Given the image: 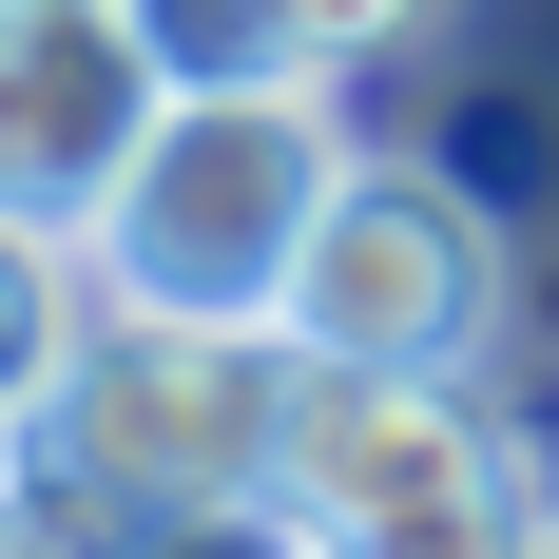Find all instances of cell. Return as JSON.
<instances>
[{
	"label": "cell",
	"instance_id": "1",
	"mask_svg": "<svg viewBox=\"0 0 559 559\" xmlns=\"http://www.w3.org/2000/svg\"><path fill=\"white\" fill-rule=\"evenodd\" d=\"M347 78H251V97H155V135L116 155V193L78 213L97 309H174V329H271L309 213L347 193Z\"/></svg>",
	"mask_w": 559,
	"mask_h": 559
},
{
	"label": "cell",
	"instance_id": "2",
	"mask_svg": "<svg viewBox=\"0 0 559 559\" xmlns=\"http://www.w3.org/2000/svg\"><path fill=\"white\" fill-rule=\"evenodd\" d=\"M271 483L309 521V559H521L559 521L540 444L483 405V367H309Z\"/></svg>",
	"mask_w": 559,
	"mask_h": 559
},
{
	"label": "cell",
	"instance_id": "3",
	"mask_svg": "<svg viewBox=\"0 0 559 559\" xmlns=\"http://www.w3.org/2000/svg\"><path fill=\"white\" fill-rule=\"evenodd\" d=\"M502 309H521L502 213H483L444 155H347V193L309 213L271 329L309 347V367H483V347H502Z\"/></svg>",
	"mask_w": 559,
	"mask_h": 559
},
{
	"label": "cell",
	"instance_id": "4",
	"mask_svg": "<svg viewBox=\"0 0 559 559\" xmlns=\"http://www.w3.org/2000/svg\"><path fill=\"white\" fill-rule=\"evenodd\" d=\"M289 386H309V347L289 329H174V309H97V347H78V386L39 405L58 444L97 463L116 502H251L289 463Z\"/></svg>",
	"mask_w": 559,
	"mask_h": 559
},
{
	"label": "cell",
	"instance_id": "5",
	"mask_svg": "<svg viewBox=\"0 0 559 559\" xmlns=\"http://www.w3.org/2000/svg\"><path fill=\"white\" fill-rule=\"evenodd\" d=\"M155 58H135V20L116 0H0V213L78 231L116 193V155L155 135Z\"/></svg>",
	"mask_w": 559,
	"mask_h": 559
},
{
	"label": "cell",
	"instance_id": "6",
	"mask_svg": "<svg viewBox=\"0 0 559 559\" xmlns=\"http://www.w3.org/2000/svg\"><path fill=\"white\" fill-rule=\"evenodd\" d=\"M78 347H97V251L39 213H0V425H39L78 386Z\"/></svg>",
	"mask_w": 559,
	"mask_h": 559
},
{
	"label": "cell",
	"instance_id": "7",
	"mask_svg": "<svg viewBox=\"0 0 559 559\" xmlns=\"http://www.w3.org/2000/svg\"><path fill=\"white\" fill-rule=\"evenodd\" d=\"M0 559H155V502H116L58 425H0Z\"/></svg>",
	"mask_w": 559,
	"mask_h": 559
},
{
	"label": "cell",
	"instance_id": "8",
	"mask_svg": "<svg viewBox=\"0 0 559 559\" xmlns=\"http://www.w3.org/2000/svg\"><path fill=\"white\" fill-rule=\"evenodd\" d=\"M135 58H155L174 97H251V78H329L309 58V0H116Z\"/></svg>",
	"mask_w": 559,
	"mask_h": 559
},
{
	"label": "cell",
	"instance_id": "9",
	"mask_svg": "<svg viewBox=\"0 0 559 559\" xmlns=\"http://www.w3.org/2000/svg\"><path fill=\"white\" fill-rule=\"evenodd\" d=\"M155 559H309V521H289V483H251V502H174Z\"/></svg>",
	"mask_w": 559,
	"mask_h": 559
},
{
	"label": "cell",
	"instance_id": "10",
	"mask_svg": "<svg viewBox=\"0 0 559 559\" xmlns=\"http://www.w3.org/2000/svg\"><path fill=\"white\" fill-rule=\"evenodd\" d=\"M405 39H444V0H309V58H329V78H367V58H405Z\"/></svg>",
	"mask_w": 559,
	"mask_h": 559
},
{
	"label": "cell",
	"instance_id": "11",
	"mask_svg": "<svg viewBox=\"0 0 559 559\" xmlns=\"http://www.w3.org/2000/svg\"><path fill=\"white\" fill-rule=\"evenodd\" d=\"M521 559H559V521H540V540H521Z\"/></svg>",
	"mask_w": 559,
	"mask_h": 559
}]
</instances>
